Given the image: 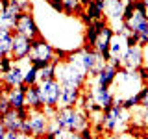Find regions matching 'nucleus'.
Segmentation results:
<instances>
[{"label": "nucleus", "instance_id": "nucleus-1", "mask_svg": "<svg viewBox=\"0 0 148 139\" xmlns=\"http://www.w3.org/2000/svg\"><path fill=\"white\" fill-rule=\"evenodd\" d=\"M130 122V111L124 109V98L122 96H115V102L109 109L102 113V124H104V132L108 136L124 132Z\"/></svg>", "mask_w": 148, "mask_h": 139}, {"label": "nucleus", "instance_id": "nucleus-2", "mask_svg": "<svg viewBox=\"0 0 148 139\" xmlns=\"http://www.w3.org/2000/svg\"><path fill=\"white\" fill-rule=\"evenodd\" d=\"M52 119L63 130H67V132H80L82 128H85V126L91 124L89 115H87L83 109H78V106H74V108L59 106V108L56 109Z\"/></svg>", "mask_w": 148, "mask_h": 139}, {"label": "nucleus", "instance_id": "nucleus-3", "mask_svg": "<svg viewBox=\"0 0 148 139\" xmlns=\"http://www.w3.org/2000/svg\"><path fill=\"white\" fill-rule=\"evenodd\" d=\"M87 72L74 61H59L56 67V80L61 85H76L83 89L87 85Z\"/></svg>", "mask_w": 148, "mask_h": 139}, {"label": "nucleus", "instance_id": "nucleus-4", "mask_svg": "<svg viewBox=\"0 0 148 139\" xmlns=\"http://www.w3.org/2000/svg\"><path fill=\"white\" fill-rule=\"evenodd\" d=\"M39 95L43 100L45 108H59V102H61V89L63 85L58 80H46V82H39Z\"/></svg>", "mask_w": 148, "mask_h": 139}, {"label": "nucleus", "instance_id": "nucleus-5", "mask_svg": "<svg viewBox=\"0 0 148 139\" xmlns=\"http://www.w3.org/2000/svg\"><path fill=\"white\" fill-rule=\"evenodd\" d=\"M13 34H18L22 37H28V39H37V37L43 35L39 26H37V22H35V17L32 15V11L21 13L15 28H13Z\"/></svg>", "mask_w": 148, "mask_h": 139}, {"label": "nucleus", "instance_id": "nucleus-6", "mask_svg": "<svg viewBox=\"0 0 148 139\" xmlns=\"http://www.w3.org/2000/svg\"><path fill=\"white\" fill-rule=\"evenodd\" d=\"M126 0H106V8H104V17L108 19V22H111L113 30H119L122 26V13Z\"/></svg>", "mask_w": 148, "mask_h": 139}, {"label": "nucleus", "instance_id": "nucleus-7", "mask_svg": "<svg viewBox=\"0 0 148 139\" xmlns=\"http://www.w3.org/2000/svg\"><path fill=\"white\" fill-rule=\"evenodd\" d=\"M28 58H32V59H45V61L52 63L56 59L54 45H50L43 35L37 37V39H32V50H30V56H28Z\"/></svg>", "mask_w": 148, "mask_h": 139}, {"label": "nucleus", "instance_id": "nucleus-8", "mask_svg": "<svg viewBox=\"0 0 148 139\" xmlns=\"http://www.w3.org/2000/svg\"><path fill=\"white\" fill-rule=\"evenodd\" d=\"M113 35H115V30L111 28L109 24L108 26H104L100 30V34H98V39H96V43H95V52L96 54H100L102 56V59H104L106 63H109V59H111V52H109V48H111V41H113Z\"/></svg>", "mask_w": 148, "mask_h": 139}, {"label": "nucleus", "instance_id": "nucleus-9", "mask_svg": "<svg viewBox=\"0 0 148 139\" xmlns=\"http://www.w3.org/2000/svg\"><path fill=\"white\" fill-rule=\"evenodd\" d=\"M30 128H32V137H43L48 130V122H50V117L45 113L43 109L41 111H32L30 109Z\"/></svg>", "mask_w": 148, "mask_h": 139}, {"label": "nucleus", "instance_id": "nucleus-10", "mask_svg": "<svg viewBox=\"0 0 148 139\" xmlns=\"http://www.w3.org/2000/svg\"><path fill=\"white\" fill-rule=\"evenodd\" d=\"M32 50V39L28 37H22L18 34H13V43H11V58L15 61H22V59H28Z\"/></svg>", "mask_w": 148, "mask_h": 139}, {"label": "nucleus", "instance_id": "nucleus-11", "mask_svg": "<svg viewBox=\"0 0 148 139\" xmlns=\"http://www.w3.org/2000/svg\"><path fill=\"white\" fill-rule=\"evenodd\" d=\"M104 8H106V0H92L89 6L83 8V11L80 13V19L83 21V24H91L95 21L104 19Z\"/></svg>", "mask_w": 148, "mask_h": 139}, {"label": "nucleus", "instance_id": "nucleus-12", "mask_svg": "<svg viewBox=\"0 0 148 139\" xmlns=\"http://www.w3.org/2000/svg\"><path fill=\"white\" fill-rule=\"evenodd\" d=\"M91 93H92V98H95V102L102 108V111L109 109L111 106H113L115 95H113V91H111V87H102V85L92 83V85H91Z\"/></svg>", "mask_w": 148, "mask_h": 139}, {"label": "nucleus", "instance_id": "nucleus-13", "mask_svg": "<svg viewBox=\"0 0 148 139\" xmlns=\"http://www.w3.org/2000/svg\"><path fill=\"white\" fill-rule=\"evenodd\" d=\"M141 65H143V48L139 45L128 46L124 56H122V69H126V71H137Z\"/></svg>", "mask_w": 148, "mask_h": 139}, {"label": "nucleus", "instance_id": "nucleus-14", "mask_svg": "<svg viewBox=\"0 0 148 139\" xmlns=\"http://www.w3.org/2000/svg\"><path fill=\"white\" fill-rule=\"evenodd\" d=\"M24 59L22 61H15L13 63V67L9 69L6 74H2L4 76V83L9 87H15V85H21L22 82H24Z\"/></svg>", "mask_w": 148, "mask_h": 139}, {"label": "nucleus", "instance_id": "nucleus-15", "mask_svg": "<svg viewBox=\"0 0 148 139\" xmlns=\"http://www.w3.org/2000/svg\"><path fill=\"white\" fill-rule=\"evenodd\" d=\"M82 98V87L76 85H63L61 89V102L59 106H67V108H74Z\"/></svg>", "mask_w": 148, "mask_h": 139}, {"label": "nucleus", "instance_id": "nucleus-16", "mask_svg": "<svg viewBox=\"0 0 148 139\" xmlns=\"http://www.w3.org/2000/svg\"><path fill=\"white\" fill-rule=\"evenodd\" d=\"M117 74H119L117 67H113L111 63H106L104 69L96 74L95 83H96V85H102V87H111L115 83V80H117Z\"/></svg>", "mask_w": 148, "mask_h": 139}, {"label": "nucleus", "instance_id": "nucleus-17", "mask_svg": "<svg viewBox=\"0 0 148 139\" xmlns=\"http://www.w3.org/2000/svg\"><path fill=\"white\" fill-rule=\"evenodd\" d=\"M24 104H26V108L32 109V111H41V109H45L43 100H41V95H39V85H28V87H26Z\"/></svg>", "mask_w": 148, "mask_h": 139}, {"label": "nucleus", "instance_id": "nucleus-18", "mask_svg": "<svg viewBox=\"0 0 148 139\" xmlns=\"http://www.w3.org/2000/svg\"><path fill=\"white\" fill-rule=\"evenodd\" d=\"M26 83H21V85H15L11 87V89L8 91V100H9V106H11L13 109L17 108H22L24 104V93H26Z\"/></svg>", "mask_w": 148, "mask_h": 139}, {"label": "nucleus", "instance_id": "nucleus-19", "mask_svg": "<svg viewBox=\"0 0 148 139\" xmlns=\"http://www.w3.org/2000/svg\"><path fill=\"white\" fill-rule=\"evenodd\" d=\"M2 122L4 126H6V130H13V132H21V124H22V119H18L17 111L15 109H9L6 111V113L2 115Z\"/></svg>", "mask_w": 148, "mask_h": 139}, {"label": "nucleus", "instance_id": "nucleus-20", "mask_svg": "<svg viewBox=\"0 0 148 139\" xmlns=\"http://www.w3.org/2000/svg\"><path fill=\"white\" fill-rule=\"evenodd\" d=\"M82 11L83 6L80 4V0H63V13L67 17H80Z\"/></svg>", "mask_w": 148, "mask_h": 139}, {"label": "nucleus", "instance_id": "nucleus-21", "mask_svg": "<svg viewBox=\"0 0 148 139\" xmlns=\"http://www.w3.org/2000/svg\"><path fill=\"white\" fill-rule=\"evenodd\" d=\"M22 83H26V85H37L39 83V69H35L30 61L24 67V82Z\"/></svg>", "mask_w": 148, "mask_h": 139}, {"label": "nucleus", "instance_id": "nucleus-22", "mask_svg": "<svg viewBox=\"0 0 148 139\" xmlns=\"http://www.w3.org/2000/svg\"><path fill=\"white\" fill-rule=\"evenodd\" d=\"M11 43H13V34L0 39V58L2 56H11Z\"/></svg>", "mask_w": 148, "mask_h": 139}, {"label": "nucleus", "instance_id": "nucleus-23", "mask_svg": "<svg viewBox=\"0 0 148 139\" xmlns=\"http://www.w3.org/2000/svg\"><path fill=\"white\" fill-rule=\"evenodd\" d=\"M139 96V108H148V83H143L141 89L137 91Z\"/></svg>", "mask_w": 148, "mask_h": 139}, {"label": "nucleus", "instance_id": "nucleus-24", "mask_svg": "<svg viewBox=\"0 0 148 139\" xmlns=\"http://www.w3.org/2000/svg\"><path fill=\"white\" fill-rule=\"evenodd\" d=\"M135 108H139V96H137V93H133V95H130V96L124 98V109L132 111Z\"/></svg>", "mask_w": 148, "mask_h": 139}, {"label": "nucleus", "instance_id": "nucleus-25", "mask_svg": "<svg viewBox=\"0 0 148 139\" xmlns=\"http://www.w3.org/2000/svg\"><path fill=\"white\" fill-rule=\"evenodd\" d=\"M13 63H15V59H13L11 56H2V58H0V72L6 74L9 69L13 67Z\"/></svg>", "mask_w": 148, "mask_h": 139}, {"label": "nucleus", "instance_id": "nucleus-26", "mask_svg": "<svg viewBox=\"0 0 148 139\" xmlns=\"http://www.w3.org/2000/svg\"><path fill=\"white\" fill-rule=\"evenodd\" d=\"M9 109H11V106H9V100H8V93H4L0 89V117Z\"/></svg>", "mask_w": 148, "mask_h": 139}, {"label": "nucleus", "instance_id": "nucleus-27", "mask_svg": "<svg viewBox=\"0 0 148 139\" xmlns=\"http://www.w3.org/2000/svg\"><path fill=\"white\" fill-rule=\"evenodd\" d=\"M135 11V0H126V6H124V13H122V22L128 21L130 17Z\"/></svg>", "mask_w": 148, "mask_h": 139}, {"label": "nucleus", "instance_id": "nucleus-28", "mask_svg": "<svg viewBox=\"0 0 148 139\" xmlns=\"http://www.w3.org/2000/svg\"><path fill=\"white\" fill-rule=\"evenodd\" d=\"M137 76L139 80H141V83H148V65H141V67L137 69Z\"/></svg>", "mask_w": 148, "mask_h": 139}, {"label": "nucleus", "instance_id": "nucleus-29", "mask_svg": "<svg viewBox=\"0 0 148 139\" xmlns=\"http://www.w3.org/2000/svg\"><path fill=\"white\" fill-rule=\"evenodd\" d=\"M95 136H96V133L92 132V126H91V124L80 130V137L82 139H95Z\"/></svg>", "mask_w": 148, "mask_h": 139}, {"label": "nucleus", "instance_id": "nucleus-30", "mask_svg": "<svg viewBox=\"0 0 148 139\" xmlns=\"http://www.w3.org/2000/svg\"><path fill=\"white\" fill-rule=\"evenodd\" d=\"M46 2L56 13H63V0H46Z\"/></svg>", "mask_w": 148, "mask_h": 139}, {"label": "nucleus", "instance_id": "nucleus-31", "mask_svg": "<svg viewBox=\"0 0 148 139\" xmlns=\"http://www.w3.org/2000/svg\"><path fill=\"white\" fill-rule=\"evenodd\" d=\"M18 137H21V132H13V130H6L2 136V139H18Z\"/></svg>", "mask_w": 148, "mask_h": 139}, {"label": "nucleus", "instance_id": "nucleus-32", "mask_svg": "<svg viewBox=\"0 0 148 139\" xmlns=\"http://www.w3.org/2000/svg\"><path fill=\"white\" fill-rule=\"evenodd\" d=\"M21 133H26V136H32V128H30V120H22L21 124Z\"/></svg>", "mask_w": 148, "mask_h": 139}, {"label": "nucleus", "instance_id": "nucleus-33", "mask_svg": "<svg viewBox=\"0 0 148 139\" xmlns=\"http://www.w3.org/2000/svg\"><path fill=\"white\" fill-rule=\"evenodd\" d=\"M143 65H148V45L143 46Z\"/></svg>", "mask_w": 148, "mask_h": 139}, {"label": "nucleus", "instance_id": "nucleus-34", "mask_svg": "<svg viewBox=\"0 0 148 139\" xmlns=\"http://www.w3.org/2000/svg\"><path fill=\"white\" fill-rule=\"evenodd\" d=\"M4 132H6V126H4V122H2V117H0V139H2Z\"/></svg>", "mask_w": 148, "mask_h": 139}, {"label": "nucleus", "instance_id": "nucleus-35", "mask_svg": "<svg viewBox=\"0 0 148 139\" xmlns=\"http://www.w3.org/2000/svg\"><path fill=\"white\" fill-rule=\"evenodd\" d=\"M92 2V0H80V4H82V6L83 8H85V6H89V4Z\"/></svg>", "mask_w": 148, "mask_h": 139}, {"label": "nucleus", "instance_id": "nucleus-36", "mask_svg": "<svg viewBox=\"0 0 148 139\" xmlns=\"http://www.w3.org/2000/svg\"><path fill=\"white\" fill-rule=\"evenodd\" d=\"M4 85V76H2V72H0V87Z\"/></svg>", "mask_w": 148, "mask_h": 139}, {"label": "nucleus", "instance_id": "nucleus-37", "mask_svg": "<svg viewBox=\"0 0 148 139\" xmlns=\"http://www.w3.org/2000/svg\"><path fill=\"white\" fill-rule=\"evenodd\" d=\"M102 136H104V133H98V136H95V139H104Z\"/></svg>", "mask_w": 148, "mask_h": 139}, {"label": "nucleus", "instance_id": "nucleus-38", "mask_svg": "<svg viewBox=\"0 0 148 139\" xmlns=\"http://www.w3.org/2000/svg\"><path fill=\"white\" fill-rule=\"evenodd\" d=\"M143 2H145V4H146V8H148V0H143Z\"/></svg>", "mask_w": 148, "mask_h": 139}, {"label": "nucleus", "instance_id": "nucleus-39", "mask_svg": "<svg viewBox=\"0 0 148 139\" xmlns=\"http://www.w3.org/2000/svg\"><path fill=\"white\" fill-rule=\"evenodd\" d=\"M145 139H148V130H146V136H145Z\"/></svg>", "mask_w": 148, "mask_h": 139}]
</instances>
